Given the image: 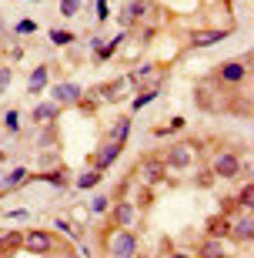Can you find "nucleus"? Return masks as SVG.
I'll return each instance as SVG.
<instances>
[{
    "label": "nucleus",
    "mask_w": 254,
    "mask_h": 258,
    "mask_svg": "<svg viewBox=\"0 0 254 258\" xmlns=\"http://www.w3.org/2000/svg\"><path fill=\"white\" fill-rule=\"evenodd\" d=\"M224 37H231L227 30H198V34H191V47H211V44H221Z\"/></svg>",
    "instance_id": "12"
},
{
    "label": "nucleus",
    "mask_w": 254,
    "mask_h": 258,
    "mask_svg": "<svg viewBox=\"0 0 254 258\" xmlns=\"http://www.w3.org/2000/svg\"><path fill=\"white\" fill-rule=\"evenodd\" d=\"M107 255H117V258L137 255V235L127 231V228H117L111 238H107Z\"/></svg>",
    "instance_id": "5"
},
{
    "label": "nucleus",
    "mask_w": 254,
    "mask_h": 258,
    "mask_svg": "<svg viewBox=\"0 0 254 258\" xmlns=\"http://www.w3.org/2000/svg\"><path fill=\"white\" fill-rule=\"evenodd\" d=\"M47 74H50V67H47V64L34 67V74H30V81H27V94H40V91L47 87Z\"/></svg>",
    "instance_id": "13"
},
{
    "label": "nucleus",
    "mask_w": 254,
    "mask_h": 258,
    "mask_svg": "<svg viewBox=\"0 0 254 258\" xmlns=\"http://www.w3.org/2000/svg\"><path fill=\"white\" fill-rule=\"evenodd\" d=\"M160 158H164V164H167V168L188 171V168H194V161H198V148H194L191 141H174L167 151L160 154Z\"/></svg>",
    "instance_id": "3"
},
{
    "label": "nucleus",
    "mask_w": 254,
    "mask_h": 258,
    "mask_svg": "<svg viewBox=\"0 0 254 258\" xmlns=\"http://www.w3.org/2000/svg\"><path fill=\"white\" fill-rule=\"evenodd\" d=\"M107 205H111V198H104V195H97V198L91 201V211H97V215H101V211H107Z\"/></svg>",
    "instance_id": "25"
},
{
    "label": "nucleus",
    "mask_w": 254,
    "mask_h": 258,
    "mask_svg": "<svg viewBox=\"0 0 254 258\" xmlns=\"http://www.w3.org/2000/svg\"><path fill=\"white\" fill-rule=\"evenodd\" d=\"M84 97V87H77V84H54V101L57 104H67V107H77V101Z\"/></svg>",
    "instance_id": "9"
},
{
    "label": "nucleus",
    "mask_w": 254,
    "mask_h": 258,
    "mask_svg": "<svg viewBox=\"0 0 254 258\" xmlns=\"http://www.w3.org/2000/svg\"><path fill=\"white\" fill-rule=\"evenodd\" d=\"M50 44H57V47H64V44H74V34L64 27H54L50 30Z\"/></svg>",
    "instance_id": "18"
},
{
    "label": "nucleus",
    "mask_w": 254,
    "mask_h": 258,
    "mask_svg": "<svg viewBox=\"0 0 254 258\" xmlns=\"http://www.w3.org/2000/svg\"><path fill=\"white\" fill-rule=\"evenodd\" d=\"M101 174H104V171H97V168H94V171H84L80 178H77V188H80V191H91V188H97Z\"/></svg>",
    "instance_id": "17"
},
{
    "label": "nucleus",
    "mask_w": 254,
    "mask_h": 258,
    "mask_svg": "<svg viewBox=\"0 0 254 258\" xmlns=\"http://www.w3.org/2000/svg\"><path fill=\"white\" fill-rule=\"evenodd\" d=\"M124 144H127V141H121V138H107V141L101 144V151H97V158H94V168H97V171H107V168L121 158Z\"/></svg>",
    "instance_id": "8"
},
{
    "label": "nucleus",
    "mask_w": 254,
    "mask_h": 258,
    "mask_svg": "<svg viewBox=\"0 0 254 258\" xmlns=\"http://www.w3.org/2000/svg\"><path fill=\"white\" fill-rule=\"evenodd\" d=\"M207 84H217V91H227V94L247 91V84H251V57H231L224 64H217L214 74L207 77Z\"/></svg>",
    "instance_id": "1"
},
{
    "label": "nucleus",
    "mask_w": 254,
    "mask_h": 258,
    "mask_svg": "<svg viewBox=\"0 0 254 258\" xmlns=\"http://www.w3.org/2000/svg\"><path fill=\"white\" fill-rule=\"evenodd\" d=\"M34 30H37V24H34V20H20L17 27H14V34H34Z\"/></svg>",
    "instance_id": "26"
},
{
    "label": "nucleus",
    "mask_w": 254,
    "mask_h": 258,
    "mask_svg": "<svg viewBox=\"0 0 254 258\" xmlns=\"http://www.w3.org/2000/svg\"><path fill=\"white\" fill-rule=\"evenodd\" d=\"M207 231H211L214 238H224L227 231H231V221H224V218H211V225H207Z\"/></svg>",
    "instance_id": "19"
},
{
    "label": "nucleus",
    "mask_w": 254,
    "mask_h": 258,
    "mask_svg": "<svg viewBox=\"0 0 254 258\" xmlns=\"http://www.w3.org/2000/svg\"><path fill=\"white\" fill-rule=\"evenodd\" d=\"M160 77H164V71H160L154 60H147V64H141V67H134L131 74H127V84H134L137 91H144V87H151V84H157Z\"/></svg>",
    "instance_id": "6"
},
{
    "label": "nucleus",
    "mask_w": 254,
    "mask_h": 258,
    "mask_svg": "<svg viewBox=\"0 0 254 258\" xmlns=\"http://www.w3.org/2000/svg\"><path fill=\"white\" fill-rule=\"evenodd\" d=\"M17 248H24V235H20V231H7V235H0V255H14Z\"/></svg>",
    "instance_id": "14"
},
{
    "label": "nucleus",
    "mask_w": 254,
    "mask_h": 258,
    "mask_svg": "<svg viewBox=\"0 0 254 258\" xmlns=\"http://www.w3.org/2000/svg\"><path fill=\"white\" fill-rule=\"evenodd\" d=\"M147 10H151V0H134L131 7L124 10V20H127V24H131V20L144 17V14H147Z\"/></svg>",
    "instance_id": "16"
},
{
    "label": "nucleus",
    "mask_w": 254,
    "mask_h": 258,
    "mask_svg": "<svg viewBox=\"0 0 254 258\" xmlns=\"http://www.w3.org/2000/svg\"><path fill=\"white\" fill-rule=\"evenodd\" d=\"M227 235H231L234 241H251V238H254V218L244 211V215H241V218L231 225V231H227Z\"/></svg>",
    "instance_id": "10"
},
{
    "label": "nucleus",
    "mask_w": 254,
    "mask_h": 258,
    "mask_svg": "<svg viewBox=\"0 0 254 258\" xmlns=\"http://www.w3.org/2000/svg\"><path fill=\"white\" fill-rule=\"evenodd\" d=\"M137 174H141L144 184H157L160 178L167 174V164H164L160 154H147V158H141V164H137Z\"/></svg>",
    "instance_id": "7"
},
{
    "label": "nucleus",
    "mask_w": 254,
    "mask_h": 258,
    "mask_svg": "<svg viewBox=\"0 0 254 258\" xmlns=\"http://www.w3.org/2000/svg\"><path fill=\"white\" fill-rule=\"evenodd\" d=\"M241 171H244V164H241V154L237 151H217L214 161H211V174L221 178V181H234Z\"/></svg>",
    "instance_id": "4"
},
{
    "label": "nucleus",
    "mask_w": 254,
    "mask_h": 258,
    "mask_svg": "<svg viewBox=\"0 0 254 258\" xmlns=\"http://www.w3.org/2000/svg\"><path fill=\"white\" fill-rule=\"evenodd\" d=\"M24 248L34 251V255H54V251H70L60 238H54L50 231H40V228L24 231Z\"/></svg>",
    "instance_id": "2"
},
{
    "label": "nucleus",
    "mask_w": 254,
    "mask_h": 258,
    "mask_svg": "<svg viewBox=\"0 0 254 258\" xmlns=\"http://www.w3.org/2000/svg\"><path fill=\"white\" fill-rule=\"evenodd\" d=\"M7 84H10V67H0V94L7 91Z\"/></svg>",
    "instance_id": "27"
},
{
    "label": "nucleus",
    "mask_w": 254,
    "mask_h": 258,
    "mask_svg": "<svg viewBox=\"0 0 254 258\" xmlns=\"http://www.w3.org/2000/svg\"><path fill=\"white\" fill-rule=\"evenodd\" d=\"M24 181H27V168H17L4 178V188H14V184H24Z\"/></svg>",
    "instance_id": "20"
},
{
    "label": "nucleus",
    "mask_w": 254,
    "mask_h": 258,
    "mask_svg": "<svg viewBox=\"0 0 254 258\" xmlns=\"http://www.w3.org/2000/svg\"><path fill=\"white\" fill-rule=\"evenodd\" d=\"M251 201H254V184L247 181L244 188H241V195H237V205H241V208L247 211V208H251Z\"/></svg>",
    "instance_id": "21"
},
{
    "label": "nucleus",
    "mask_w": 254,
    "mask_h": 258,
    "mask_svg": "<svg viewBox=\"0 0 254 258\" xmlns=\"http://www.w3.org/2000/svg\"><path fill=\"white\" fill-rule=\"evenodd\" d=\"M97 20H107V0H97Z\"/></svg>",
    "instance_id": "28"
},
{
    "label": "nucleus",
    "mask_w": 254,
    "mask_h": 258,
    "mask_svg": "<svg viewBox=\"0 0 254 258\" xmlns=\"http://www.w3.org/2000/svg\"><path fill=\"white\" fill-rule=\"evenodd\" d=\"M111 221L117 225V228H127L134 221V205L127 198H117V205H114V211H111Z\"/></svg>",
    "instance_id": "11"
},
{
    "label": "nucleus",
    "mask_w": 254,
    "mask_h": 258,
    "mask_svg": "<svg viewBox=\"0 0 254 258\" xmlns=\"http://www.w3.org/2000/svg\"><path fill=\"white\" fill-rule=\"evenodd\" d=\"M54 117H57V104H37L30 111V121L34 124H50Z\"/></svg>",
    "instance_id": "15"
},
{
    "label": "nucleus",
    "mask_w": 254,
    "mask_h": 258,
    "mask_svg": "<svg viewBox=\"0 0 254 258\" xmlns=\"http://www.w3.org/2000/svg\"><path fill=\"white\" fill-rule=\"evenodd\" d=\"M201 255H224V248H221V238H211V241H204V245H201Z\"/></svg>",
    "instance_id": "22"
},
{
    "label": "nucleus",
    "mask_w": 254,
    "mask_h": 258,
    "mask_svg": "<svg viewBox=\"0 0 254 258\" xmlns=\"http://www.w3.org/2000/svg\"><path fill=\"white\" fill-rule=\"evenodd\" d=\"M80 4H84V0H60V14H64V17H74L77 10H80Z\"/></svg>",
    "instance_id": "23"
},
{
    "label": "nucleus",
    "mask_w": 254,
    "mask_h": 258,
    "mask_svg": "<svg viewBox=\"0 0 254 258\" xmlns=\"http://www.w3.org/2000/svg\"><path fill=\"white\" fill-rule=\"evenodd\" d=\"M4 127L7 131H20V111H7L4 114Z\"/></svg>",
    "instance_id": "24"
}]
</instances>
